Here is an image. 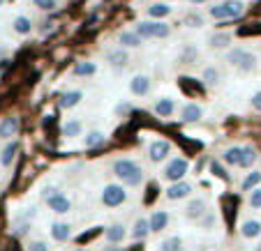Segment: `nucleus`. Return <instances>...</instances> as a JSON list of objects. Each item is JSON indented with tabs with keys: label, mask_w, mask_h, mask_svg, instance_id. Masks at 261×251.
Listing matches in <instances>:
<instances>
[{
	"label": "nucleus",
	"mask_w": 261,
	"mask_h": 251,
	"mask_svg": "<svg viewBox=\"0 0 261 251\" xmlns=\"http://www.w3.org/2000/svg\"><path fill=\"white\" fill-rule=\"evenodd\" d=\"M16 129H19V120L16 118H3L0 120V138H12L16 134Z\"/></svg>",
	"instance_id": "nucleus-24"
},
{
	"label": "nucleus",
	"mask_w": 261,
	"mask_h": 251,
	"mask_svg": "<svg viewBox=\"0 0 261 251\" xmlns=\"http://www.w3.org/2000/svg\"><path fill=\"white\" fill-rule=\"evenodd\" d=\"M74 251H88V249H74Z\"/></svg>",
	"instance_id": "nucleus-46"
},
{
	"label": "nucleus",
	"mask_w": 261,
	"mask_h": 251,
	"mask_svg": "<svg viewBox=\"0 0 261 251\" xmlns=\"http://www.w3.org/2000/svg\"><path fill=\"white\" fill-rule=\"evenodd\" d=\"M256 157H259V154H256L254 145H245L243 152H241V162H238V166L241 168H252V164L256 162Z\"/></svg>",
	"instance_id": "nucleus-27"
},
{
	"label": "nucleus",
	"mask_w": 261,
	"mask_h": 251,
	"mask_svg": "<svg viewBox=\"0 0 261 251\" xmlns=\"http://www.w3.org/2000/svg\"><path fill=\"white\" fill-rule=\"evenodd\" d=\"M139 35H141L143 40H164L171 35V25L164 23L162 19H150V21H139L134 25Z\"/></svg>",
	"instance_id": "nucleus-2"
},
{
	"label": "nucleus",
	"mask_w": 261,
	"mask_h": 251,
	"mask_svg": "<svg viewBox=\"0 0 261 251\" xmlns=\"http://www.w3.org/2000/svg\"><path fill=\"white\" fill-rule=\"evenodd\" d=\"M127 201V189L123 182H109L102 189V203L107 207H118Z\"/></svg>",
	"instance_id": "nucleus-5"
},
{
	"label": "nucleus",
	"mask_w": 261,
	"mask_h": 251,
	"mask_svg": "<svg viewBox=\"0 0 261 251\" xmlns=\"http://www.w3.org/2000/svg\"><path fill=\"white\" fill-rule=\"evenodd\" d=\"M206 210H208L206 198H190L188 205H185V210H182V217L190 219V222H199Z\"/></svg>",
	"instance_id": "nucleus-10"
},
{
	"label": "nucleus",
	"mask_w": 261,
	"mask_h": 251,
	"mask_svg": "<svg viewBox=\"0 0 261 251\" xmlns=\"http://www.w3.org/2000/svg\"><path fill=\"white\" fill-rule=\"evenodd\" d=\"M243 12H245V3H241V0H224V3H220V5H213L211 10H208V14L213 16V19H238V16H243Z\"/></svg>",
	"instance_id": "nucleus-3"
},
{
	"label": "nucleus",
	"mask_w": 261,
	"mask_h": 251,
	"mask_svg": "<svg viewBox=\"0 0 261 251\" xmlns=\"http://www.w3.org/2000/svg\"><path fill=\"white\" fill-rule=\"evenodd\" d=\"M201 118H203V109L199 106V104H194V102H188L180 109V120H182V122L194 124V122H199Z\"/></svg>",
	"instance_id": "nucleus-12"
},
{
	"label": "nucleus",
	"mask_w": 261,
	"mask_h": 251,
	"mask_svg": "<svg viewBox=\"0 0 261 251\" xmlns=\"http://www.w3.org/2000/svg\"><path fill=\"white\" fill-rule=\"evenodd\" d=\"M49 233H51V237H54L56 242H67L69 237H72V226L65 224V222H56V224H51Z\"/></svg>",
	"instance_id": "nucleus-18"
},
{
	"label": "nucleus",
	"mask_w": 261,
	"mask_h": 251,
	"mask_svg": "<svg viewBox=\"0 0 261 251\" xmlns=\"http://www.w3.org/2000/svg\"><path fill=\"white\" fill-rule=\"evenodd\" d=\"M241 152H243L241 145H231V148H227L224 152H222V162L229 164V166H238V162H241Z\"/></svg>",
	"instance_id": "nucleus-29"
},
{
	"label": "nucleus",
	"mask_w": 261,
	"mask_h": 251,
	"mask_svg": "<svg viewBox=\"0 0 261 251\" xmlns=\"http://www.w3.org/2000/svg\"><path fill=\"white\" fill-rule=\"evenodd\" d=\"M104 141H107V136H104V132H99V129H93V132H88L84 136L86 148H97V145H102Z\"/></svg>",
	"instance_id": "nucleus-31"
},
{
	"label": "nucleus",
	"mask_w": 261,
	"mask_h": 251,
	"mask_svg": "<svg viewBox=\"0 0 261 251\" xmlns=\"http://www.w3.org/2000/svg\"><path fill=\"white\" fill-rule=\"evenodd\" d=\"M28 251H49V244L44 240H33L28 244Z\"/></svg>",
	"instance_id": "nucleus-40"
},
{
	"label": "nucleus",
	"mask_w": 261,
	"mask_h": 251,
	"mask_svg": "<svg viewBox=\"0 0 261 251\" xmlns=\"http://www.w3.org/2000/svg\"><path fill=\"white\" fill-rule=\"evenodd\" d=\"M12 30H14L16 35H21V37H25V35L33 33V21L28 19V16H14V21H12Z\"/></svg>",
	"instance_id": "nucleus-23"
},
{
	"label": "nucleus",
	"mask_w": 261,
	"mask_h": 251,
	"mask_svg": "<svg viewBox=\"0 0 261 251\" xmlns=\"http://www.w3.org/2000/svg\"><path fill=\"white\" fill-rule=\"evenodd\" d=\"M231 44V33H215L211 37V49H227Z\"/></svg>",
	"instance_id": "nucleus-33"
},
{
	"label": "nucleus",
	"mask_w": 261,
	"mask_h": 251,
	"mask_svg": "<svg viewBox=\"0 0 261 251\" xmlns=\"http://www.w3.org/2000/svg\"><path fill=\"white\" fill-rule=\"evenodd\" d=\"M81 99H84V92L81 90H67V92H63L60 95V99H58V106L60 109H74V106H79L81 104Z\"/></svg>",
	"instance_id": "nucleus-15"
},
{
	"label": "nucleus",
	"mask_w": 261,
	"mask_h": 251,
	"mask_svg": "<svg viewBox=\"0 0 261 251\" xmlns=\"http://www.w3.org/2000/svg\"><path fill=\"white\" fill-rule=\"evenodd\" d=\"M158 249L160 251H182V240L178 235H171V237H167V240L160 242Z\"/></svg>",
	"instance_id": "nucleus-32"
},
{
	"label": "nucleus",
	"mask_w": 261,
	"mask_h": 251,
	"mask_svg": "<svg viewBox=\"0 0 261 251\" xmlns=\"http://www.w3.org/2000/svg\"><path fill=\"white\" fill-rule=\"evenodd\" d=\"M81 134H84V122H81V120H76V118L65 120V124H63L65 138H76V136H81Z\"/></svg>",
	"instance_id": "nucleus-22"
},
{
	"label": "nucleus",
	"mask_w": 261,
	"mask_h": 251,
	"mask_svg": "<svg viewBox=\"0 0 261 251\" xmlns=\"http://www.w3.org/2000/svg\"><path fill=\"white\" fill-rule=\"evenodd\" d=\"M118 44L123 46V49H139V46L143 44V37L137 30H123V33L118 35Z\"/></svg>",
	"instance_id": "nucleus-13"
},
{
	"label": "nucleus",
	"mask_w": 261,
	"mask_h": 251,
	"mask_svg": "<svg viewBox=\"0 0 261 251\" xmlns=\"http://www.w3.org/2000/svg\"><path fill=\"white\" fill-rule=\"evenodd\" d=\"M201 79H203V83L206 85H217L220 83V69L217 67H203V72H201Z\"/></svg>",
	"instance_id": "nucleus-34"
},
{
	"label": "nucleus",
	"mask_w": 261,
	"mask_h": 251,
	"mask_svg": "<svg viewBox=\"0 0 261 251\" xmlns=\"http://www.w3.org/2000/svg\"><path fill=\"white\" fill-rule=\"evenodd\" d=\"M171 152H173V145L169 141H162V138H158V141H150V143H148V159H150L153 164L167 162Z\"/></svg>",
	"instance_id": "nucleus-7"
},
{
	"label": "nucleus",
	"mask_w": 261,
	"mask_h": 251,
	"mask_svg": "<svg viewBox=\"0 0 261 251\" xmlns=\"http://www.w3.org/2000/svg\"><path fill=\"white\" fill-rule=\"evenodd\" d=\"M254 251H261V244H256V249Z\"/></svg>",
	"instance_id": "nucleus-44"
},
{
	"label": "nucleus",
	"mask_w": 261,
	"mask_h": 251,
	"mask_svg": "<svg viewBox=\"0 0 261 251\" xmlns=\"http://www.w3.org/2000/svg\"><path fill=\"white\" fill-rule=\"evenodd\" d=\"M190 173V162L182 157H171L162 168V180L164 182H178L185 180V175Z\"/></svg>",
	"instance_id": "nucleus-4"
},
{
	"label": "nucleus",
	"mask_w": 261,
	"mask_h": 251,
	"mask_svg": "<svg viewBox=\"0 0 261 251\" xmlns=\"http://www.w3.org/2000/svg\"><path fill=\"white\" fill-rule=\"evenodd\" d=\"M72 74L74 76H95V74H97V65L90 62V60H81V62L74 65Z\"/></svg>",
	"instance_id": "nucleus-25"
},
{
	"label": "nucleus",
	"mask_w": 261,
	"mask_h": 251,
	"mask_svg": "<svg viewBox=\"0 0 261 251\" xmlns=\"http://www.w3.org/2000/svg\"><path fill=\"white\" fill-rule=\"evenodd\" d=\"M180 60L182 62H194V60H197V49H194V46H185L180 53Z\"/></svg>",
	"instance_id": "nucleus-36"
},
{
	"label": "nucleus",
	"mask_w": 261,
	"mask_h": 251,
	"mask_svg": "<svg viewBox=\"0 0 261 251\" xmlns=\"http://www.w3.org/2000/svg\"><path fill=\"white\" fill-rule=\"evenodd\" d=\"M148 16L150 19H164V16H169L173 12V7L169 5V3H162V0H158V3H153V5L148 7Z\"/></svg>",
	"instance_id": "nucleus-21"
},
{
	"label": "nucleus",
	"mask_w": 261,
	"mask_h": 251,
	"mask_svg": "<svg viewBox=\"0 0 261 251\" xmlns=\"http://www.w3.org/2000/svg\"><path fill=\"white\" fill-rule=\"evenodd\" d=\"M33 5L42 12H51L56 10V0H33Z\"/></svg>",
	"instance_id": "nucleus-37"
},
{
	"label": "nucleus",
	"mask_w": 261,
	"mask_h": 251,
	"mask_svg": "<svg viewBox=\"0 0 261 251\" xmlns=\"http://www.w3.org/2000/svg\"><path fill=\"white\" fill-rule=\"evenodd\" d=\"M44 201H46V205H49V210L56 212V214H67V212L72 210V201H69V196L63 194L60 189H54Z\"/></svg>",
	"instance_id": "nucleus-8"
},
{
	"label": "nucleus",
	"mask_w": 261,
	"mask_h": 251,
	"mask_svg": "<svg viewBox=\"0 0 261 251\" xmlns=\"http://www.w3.org/2000/svg\"><path fill=\"white\" fill-rule=\"evenodd\" d=\"M252 210H261V184L254 189H250V198H247Z\"/></svg>",
	"instance_id": "nucleus-35"
},
{
	"label": "nucleus",
	"mask_w": 261,
	"mask_h": 251,
	"mask_svg": "<svg viewBox=\"0 0 261 251\" xmlns=\"http://www.w3.org/2000/svg\"><path fill=\"white\" fill-rule=\"evenodd\" d=\"M199 222L203 224V228H213V226H215V214H213L211 210H206V212H203V217L199 219Z\"/></svg>",
	"instance_id": "nucleus-39"
},
{
	"label": "nucleus",
	"mask_w": 261,
	"mask_h": 251,
	"mask_svg": "<svg viewBox=\"0 0 261 251\" xmlns=\"http://www.w3.org/2000/svg\"><path fill=\"white\" fill-rule=\"evenodd\" d=\"M185 23H188L190 28H201V25H203V19H201L199 14H188V16H185Z\"/></svg>",
	"instance_id": "nucleus-38"
},
{
	"label": "nucleus",
	"mask_w": 261,
	"mask_h": 251,
	"mask_svg": "<svg viewBox=\"0 0 261 251\" xmlns=\"http://www.w3.org/2000/svg\"><path fill=\"white\" fill-rule=\"evenodd\" d=\"M104 237H107V242L109 244H120V242L127 237V228L123 226V224H111V226L104 231Z\"/></svg>",
	"instance_id": "nucleus-14"
},
{
	"label": "nucleus",
	"mask_w": 261,
	"mask_h": 251,
	"mask_svg": "<svg viewBox=\"0 0 261 251\" xmlns=\"http://www.w3.org/2000/svg\"><path fill=\"white\" fill-rule=\"evenodd\" d=\"M238 231H241V237H245V240H254V237L261 235V222H256V219H245Z\"/></svg>",
	"instance_id": "nucleus-19"
},
{
	"label": "nucleus",
	"mask_w": 261,
	"mask_h": 251,
	"mask_svg": "<svg viewBox=\"0 0 261 251\" xmlns=\"http://www.w3.org/2000/svg\"><path fill=\"white\" fill-rule=\"evenodd\" d=\"M116 111H118V113H127V111H132V106H129V104H120Z\"/></svg>",
	"instance_id": "nucleus-42"
},
{
	"label": "nucleus",
	"mask_w": 261,
	"mask_h": 251,
	"mask_svg": "<svg viewBox=\"0 0 261 251\" xmlns=\"http://www.w3.org/2000/svg\"><path fill=\"white\" fill-rule=\"evenodd\" d=\"M188 3H192V5H203V3H208V0H188Z\"/></svg>",
	"instance_id": "nucleus-43"
},
{
	"label": "nucleus",
	"mask_w": 261,
	"mask_h": 251,
	"mask_svg": "<svg viewBox=\"0 0 261 251\" xmlns=\"http://www.w3.org/2000/svg\"><path fill=\"white\" fill-rule=\"evenodd\" d=\"M114 175L127 187H139L143 182V168L134 159H116L114 162Z\"/></svg>",
	"instance_id": "nucleus-1"
},
{
	"label": "nucleus",
	"mask_w": 261,
	"mask_h": 251,
	"mask_svg": "<svg viewBox=\"0 0 261 251\" xmlns=\"http://www.w3.org/2000/svg\"><path fill=\"white\" fill-rule=\"evenodd\" d=\"M3 5H5V0H0V7H3Z\"/></svg>",
	"instance_id": "nucleus-45"
},
{
	"label": "nucleus",
	"mask_w": 261,
	"mask_h": 251,
	"mask_svg": "<svg viewBox=\"0 0 261 251\" xmlns=\"http://www.w3.org/2000/svg\"><path fill=\"white\" fill-rule=\"evenodd\" d=\"M173 111H176V102H173L171 97H160L158 102H155V113H158L160 118H171Z\"/></svg>",
	"instance_id": "nucleus-20"
},
{
	"label": "nucleus",
	"mask_w": 261,
	"mask_h": 251,
	"mask_svg": "<svg viewBox=\"0 0 261 251\" xmlns=\"http://www.w3.org/2000/svg\"><path fill=\"white\" fill-rule=\"evenodd\" d=\"M107 60L114 67H125L129 62V55H127V49H116V51H109L107 53Z\"/></svg>",
	"instance_id": "nucleus-26"
},
{
	"label": "nucleus",
	"mask_w": 261,
	"mask_h": 251,
	"mask_svg": "<svg viewBox=\"0 0 261 251\" xmlns=\"http://www.w3.org/2000/svg\"><path fill=\"white\" fill-rule=\"evenodd\" d=\"M227 60L233 65V67H238L241 72H252V69L256 67V55L254 53H250V51H245V49H233V51H229L227 53Z\"/></svg>",
	"instance_id": "nucleus-6"
},
{
	"label": "nucleus",
	"mask_w": 261,
	"mask_h": 251,
	"mask_svg": "<svg viewBox=\"0 0 261 251\" xmlns=\"http://www.w3.org/2000/svg\"><path fill=\"white\" fill-rule=\"evenodd\" d=\"M148 226H150V233H160L169 226V212L164 210H155L148 219Z\"/></svg>",
	"instance_id": "nucleus-16"
},
{
	"label": "nucleus",
	"mask_w": 261,
	"mask_h": 251,
	"mask_svg": "<svg viewBox=\"0 0 261 251\" xmlns=\"http://www.w3.org/2000/svg\"><path fill=\"white\" fill-rule=\"evenodd\" d=\"M192 184L185 182V180H178V182H169V189L164 192V196L169 201H182V198H190L192 196Z\"/></svg>",
	"instance_id": "nucleus-9"
},
{
	"label": "nucleus",
	"mask_w": 261,
	"mask_h": 251,
	"mask_svg": "<svg viewBox=\"0 0 261 251\" xmlns=\"http://www.w3.org/2000/svg\"><path fill=\"white\" fill-rule=\"evenodd\" d=\"M129 92L134 97H146L150 92V76L146 74H134L132 81H129Z\"/></svg>",
	"instance_id": "nucleus-11"
},
{
	"label": "nucleus",
	"mask_w": 261,
	"mask_h": 251,
	"mask_svg": "<svg viewBox=\"0 0 261 251\" xmlns=\"http://www.w3.org/2000/svg\"><path fill=\"white\" fill-rule=\"evenodd\" d=\"M250 104H252V109H254V111H261V90H256V92L252 95Z\"/></svg>",
	"instance_id": "nucleus-41"
},
{
	"label": "nucleus",
	"mask_w": 261,
	"mask_h": 251,
	"mask_svg": "<svg viewBox=\"0 0 261 251\" xmlns=\"http://www.w3.org/2000/svg\"><path fill=\"white\" fill-rule=\"evenodd\" d=\"M16 152H19V143L10 141L5 148L0 150V166H3V168H10L12 164H14V159H16Z\"/></svg>",
	"instance_id": "nucleus-17"
},
{
	"label": "nucleus",
	"mask_w": 261,
	"mask_h": 251,
	"mask_svg": "<svg viewBox=\"0 0 261 251\" xmlns=\"http://www.w3.org/2000/svg\"><path fill=\"white\" fill-rule=\"evenodd\" d=\"M148 233H150L148 219L146 217H139L137 222H134V226H132V240H143V237H148Z\"/></svg>",
	"instance_id": "nucleus-28"
},
{
	"label": "nucleus",
	"mask_w": 261,
	"mask_h": 251,
	"mask_svg": "<svg viewBox=\"0 0 261 251\" xmlns=\"http://www.w3.org/2000/svg\"><path fill=\"white\" fill-rule=\"evenodd\" d=\"M261 184V171H250L241 182V192H250V189L259 187Z\"/></svg>",
	"instance_id": "nucleus-30"
}]
</instances>
